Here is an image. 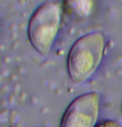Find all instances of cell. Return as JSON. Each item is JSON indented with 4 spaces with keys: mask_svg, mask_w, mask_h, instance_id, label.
Masks as SVG:
<instances>
[{
    "mask_svg": "<svg viewBox=\"0 0 122 127\" xmlns=\"http://www.w3.org/2000/svg\"><path fill=\"white\" fill-rule=\"evenodd\" d=\"M104 47V37L98 32L87 33L74 42L67 57L68 74L74 83L84 82L96 71Z\"/></svg>",
    "mask_w": 122,
    "mask_h": 127,
    "instance_id": "6da1fadb",
    "label": "cell"
},
{
    "mask_svg": "<svg viewBox=\"0 0 122 127\" xmlns=\"http://www.w3.org/2000/svg\"><path fill=\"white\" fill-rule=\"evenodd\" d=\"M61 8L54 2L42 4L28 22V36L32 47L42 56L51 51L61 23Z\"/></svg>",
    "mask_w": 122,
    "mask_h": 127,
    "instance_id": "7a4b0ae2",
    "label": "cell"
},
{
    "mask_svg": "<svg viewBox=\"0 0 122 127\" xmlns=\"http://www.w3.org/2000/svg\"><path fill=\"white\" fill-rule=\"evenodd\" d=\"M100 97L92 92L76 97L61 117L60 127H95L99 114Z\"/></svg>",
    "mask_w": 122,
    "mask_h": 127,
    "instance_id": "3957f363",
    "label": "cell"
},
{
    "mask_svg": "<svg viewBox=\"0 0 122 127\" xmlns=\"http://www.w3.org/2000/svg\"><path fill=\"white\" fill-rule=\"evenodd\" d=\"M95 127H122V126L115 121L106 120V121H103L100 122V123L96 124Z\"/></svg>",
    "mask_w": 122,
    "mask_h": 127,
    "instance_id": "277c9868",
    "label": "cell"
},
{
    "mask_svg": "<svg viewBox=\"0 0 122 127\" xmlns=\"http://www.w3.org/2000/svg\"><path fill=\"white\" fill-rule=\"evenodd\" d=\"M121 112H122V104H121Z\"/></svg>",
    "mask_w": 122,
    "mask_h": 127,
    "instance_id": "5b68a950",
    "label": "cell"
}]
</instances>
